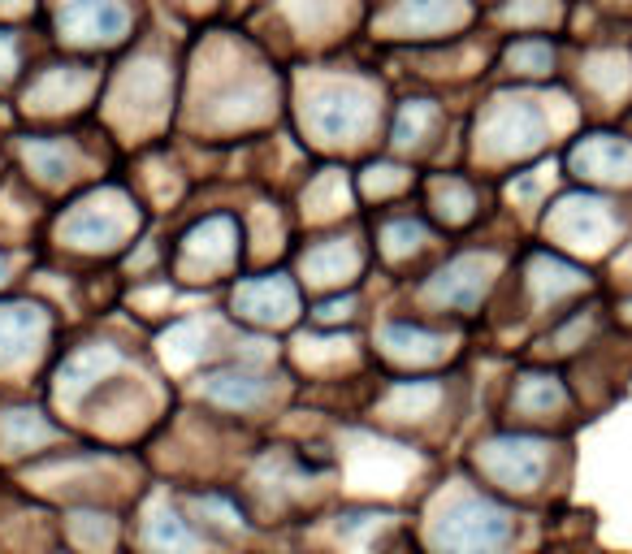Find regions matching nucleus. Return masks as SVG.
Segmentation results:
<instances>
[{"label": "nucleus", "instance_id": "f257e3e1", "mask_svg": "<svg viewBox=\"0 0 632 554\" xmlns=\"http://www.w3.org/2000/svg\"><path fill=\"white\" fill-rule=\"evenodd\" d=\"M507 541V515L485 502H455L437 520V546L451 554H494Z\"/></svg>", "mask_w": 632, "mask_h": 554}, {"label": "nucleus", "instance_id": "f03ea898", "mask_svg": "<svg viewBox=\"0 0 632 554\" xmlns=\"http://www.w3.org/2000/svg\"><path fill=\"white\" fill-rule=\"evenodd\" d=\"M312 126L330 138H347L359 135L369 126V96L356 87H334L325 96H316L312 104Z\"/></svg>", "mask_w": 632, "mask_h": 554}, {"label": "nucleus", "instance_id": "7ed1b4c3", "mask_svg": "<svg viewBox=\"0 0 632 554\" xmlns=\"http://www.w3.org/2000/svg\"><path fill=\"white\" fill-rule=\"evenodd\" d=\"M61 26L74 40H118L126 31V9L118 0H70L61 9Z\"/></svg>", "mask_w": 632, "mask_h": 554}, {"label": "nucleus", "instance_id": "20e7f679", "mask_svg": "<svg viewBox=\"0 0 632 554\" xmlns=\"http://www.w3.org/2000/svg\"><path fill=\"white\" fill-rule=\"evenodd\" d=\"M235 303L247 312V317H256V320H286L291 317V308H295V295H291V286L286 282H247L243 291L235 295Z\"/></svg>", "mask_w": 632, "mask_h": 554}, {"label": "nucleus", "instance_id": "39448f33", "mask_svg": "<svg viewBox=\"0 0 632 554\" xmlns=\"http://www.w3.org/2000/svg\"><path fill=\"white\" fill-rule=\"evenodd\" d=\"M208 398H217V403H230V407H256L269 398V381L256 373H217L208 377Z\"/></svg>", "mask_w": 632, "mask_h": 554}, {"label": "nucleus", "instance_id": "423d86ee", "mask_svg": "<svg viewBox=\"0 0 632 554\" xmlns=\"http://www.w3.org/2000/svg\"><path fill=\"white\" fill-rule=\"evenodd\" d=\"M481 264L476 260H459V264H451L446 273H442V282L434 286L437 299H451V303H473L476 291H481Z\"/></svg>", "mask_w": 632, "mask_h": 554}, {"label": "nucleus", "instance_id": "0eeeda50", "mask_svg": "<svg viewBox=\"0 0 632 554\" xmlns=\"http://www.w3.org/2000/svg\"><path fill=\"white\" fill-rule=\"evenodd\" d=\"M35 342V320L26 317V308L0 312V359H18Z\"/></svg>", "mask_w": 632, "mask_h": 554}, {"label": "nucleus", "instance_id": "6e6552de", "mask_svg": "<svg viewBox=\"0 0 632 554\" xmlns=\"http://www.w3.org/2000/svg\"><path fill=\"white\" fill-rule=\"evenodd\" d=\"M148 541L157 546L160 554H191L196 550V533L182 524L174 511H165L152 520V529H148Z\"/></svg>", "mask_w": 632, "mask_h": 554}, {"label": "nucleus", "instance_id": "1a4fd4ad", "mask_svg": "<svg viewBox=\"0 0 632 554\" xmlns=\"http://www.w3.org/2000/svg\"><path fill=\"white\" fill-rule=\"evenodd\" d=\"M26 160L40 169L43 178H61V174H70V152H65V143H26Z\"/></svg>", "mask_w": 632, "mask_h": 554}, {"label": "nucleus", "instance_id": "9d476101", "mask_svg": "<svg viewBox=\"0 0 632 554\" xmlns=\"http://www.w3.org/2000/svg\"><path fill=\"white\" fill-rule=\"evenodd\" d=\"M342 264H351V247H342V243H334L325 256H321V252H316V256H308V269L316 273V282H334Z\"/></svg>", "mask_w": 632, "mask_h": 554}, {"label": "nucleus", "instance_id": "9b49d317", "mask_svg": "<svg viewBox=\"0 0 632 554\" xmlns=\"http://www.w3.org/2000/svg\"><path fill=\"white\" fill-rule=\"evenodd\" d=\"M386 347H395V351H420V356H429L437 347V338L420 334V330H403V325H395V330H386Z\"/></svg>", "mask_w": 632, "mask_h": 554}, {"label": "nucleus", "instance_id": "f8f14e48", "mask_svg": "<svg viewBox=\"0 0 632 554\" xmlns=\"http://www.w3.org/2000/svg\"><path fill=\"white\" fill-rule=\"evenodd\" d=\"M425 121H434V109L425 104V100H416L403 109V118H398V143H412L420 130H425Z\"/></svg>", "mask_w": 632, "mask_h": 554}, {"label": "nucleus", "instance_id": "ddd939ff", "mask_svg": "<svg viewBox=\"0 0 632 554\" xmlns=\"http://www.w3.org/2000/svg\"><path fill=\"white\" fill-rule=\"evenodd\" d=\"M0 269H5V260H0Z\"/></svg>", "mask_w": 632, "mask_h": 554}]
</instances>
